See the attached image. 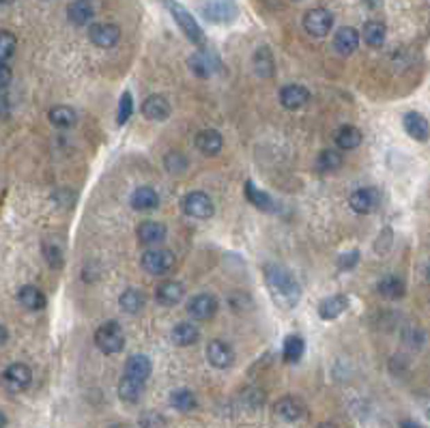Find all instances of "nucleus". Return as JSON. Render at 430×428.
Here are the masks:
<instances>
[{
	"mask_svg": "<svg viewBox=\"0 0 430 428\" xmlns=\"http://www.w3.org/2000/svg\"><path fill=\"white\" fill-rule=\"evenodd\" d=\"M333 142L340 151H353L364 142V136H361V131L355 125H342L340 129L336 131Z\"/></svg>",
	"mask_w": 430,
	"mask_h": 428,
	"instance_id": "bb28decb",
	"label": "nucleus"
},
{
	"mask_svg": "<svg viewBox=\"0 0 430 428\" xmlns=\"http://www.w3.org/2000/svg\"><path fill=\"white\" fill-rule=\"evenodd\" d=\"M217 297L211 295V293H198V295H194L188 304V312L190 317L196 319V321H209L213 319L217 314Z\"/></svg>",
	"mask_w": 430,
	"mask_h": 428,
	"instance_id": "6e6552de",
	"label": "nucleus"
},
{
	"mask_svg": "<svg viewBox=\"0 0 430 428\" xmlns=\"http://www.w3.org/2000/svg\"><path fill=\"white\" fill-rule=\"evenodd\" d=\"M7 340H9V331L5 325H0V345H5Z\"/></svg>",
	"mask_w": 430,
	"mask_h": 428,
	"instance_id": "49530a36",
	"label": "nucleus"
},
{
	"mask_svg": "<svg viewBox=\"0 0 430 428\" xmlns=\"http://www.w3.org/2000/svg\"><path fill=\"white\" fill-rule=\"evenodd\" d=\"M198 338H200V329L194 323H190V321L174 325L172 331H170V340L176 347H190V345L198 343Z\"/></svg>",
	"mask_w": 430,
	"mask_h": 428,
	"instance_id": "cd10ccee",
	"label": "nucleus"
},
{
	"mask_svg": "<svg viewBox=\"0 0 430 428\" xmlns=\"http://www.w3.org/2000/svg\"><path fill=\"white\" fill-rule=\"evenodd\" d=\"M402 127L409 136L417 142L428 140V121L420 115V112H406L402 119Z\"/></svg>",
	"mask_w": 430,
	"mask_h": 428,
	"instance_id": "393cba45",
	"label": "nucleus"
},
{
	"mask_svg": "<svg viewBox=\"0 0 430 428\" xmlns=\"http://www.w3.org/2000/svg\"><path fill=\"white\" fill-rule=\"evenodd\" d=\"M207 359L209 364L224 370V368H231L235 364V351L229 343L224 340H211L207 345Z\"/></svg>",
	"mask_w": 430,
	"mask_h": 428,
	"instance_id": "ddd939ff",
	"label": "nucleus"
},
{
	"mask_svg": "<svg viewBox=\"0 0 430 428\" xmlns=\"http://www.w3.org/2000/svg\"><path fill=\"white\" fill-rule=\"evenodd\" d=\"M142 263V269L151 276H166L172 272L174 267V254L166 247H155V250H147L140 258Z\"/></svg>",
	"mask_w": 430,
	"mask_h": 428,
	"instance_id": "423d86ee",
	"label": "nucleus"
},
{
	"mask_svg": "<svg viewBox=\"0 0 430 428\" xmlns=\"http://www.w3.org/2000/svg\"><path fill=\"white\" fill-rule=\"evenodd\" d=\"M76 121H78V115H76V110L69 108V106H54L50 110V123L54 127L67 129V127H74Z\"/></svg>",
	"mask_w": 430,
	"mask_h": 428,
	"instance_id": "f704fd0d",
	"label": "nucleus"
},
{
	"mask_svg": "<svg viewBox=\"0 0 430 428\" xmlns=\"http://www.w3.org/2000/svg\"><path fill=\"white\" fill-rule=\"evenodd\" d=\"M347 308H349V297L338 293V295H331V297H327L319 304V317L323 321H333V319L340 317Z\"/></svg>",
	"mask_w": 430,
	"mask_h": 428,
	"instance_id": "a878e982",
	"label": "nucleus"
},
{
	"mask_svg": "<svg viewBox=\"0 0 430 428\" xmlns=\"http://www.w3.org/2000/svg\"><path fill=\"white\" fill-rule=\"evenodd\" d=\"M183 297H185L183 284L174 282V280H166L155 288V299L162 306H176V304L183 302Z\"/></svg>",
	"mask_w": 430,
	"mask_h": 428,
	"instance_id": "aec40b11",
	"label": "nucleus"
},
{
	"mask_svg": "<svg viewBox=\"0 0 430 428\" xmlns=\"http://www.w3.org/2000/svg\"><path fill=\"white\" fill-rule=\"evenodd\" d=\"M88 39L97 48H115L121 39V28L117 24H93L88 28Z\"/></svg>",
	"mask_w": 430,
	"mask_h": 428,
	"instance_id": "9d476101",
	"label": "nucleus"
},
{
	"mask_svg": "<svg viewBox=\"0 0 430 428\" xmlns=\"http://www.w3.org/2000/svg\"><path fill=\"white\" fill-rule=\"evenodd\" d=\"M276 415L284 422H297L304 418L306 413V407H304V402L295 396H284L276 402V407H274Z\"/></svg>",
	"mask_w": 430,
	"mask_h": 428,
	"instance_id": "6ab92c4d",
	"label": "nucleus"
},
{
	"mask_svg": "<svg viewBox=\"0 0 430 428\" xmlns=\"http://www.w3.org/2000/svg\"><path fill=\"white\" fill-rule=\"evenodd\" d=\"M364 3L370 7V9H377V7H381V3H383V0H364Z\"/></svg>",
	"mask_w": 430,
	"mask_h": 428,
	"instance_id": "de8ad7c7",
	"label": "nucleus"
},
{
	"mask_svg": "<svg viewBox=\"0 0 430 428\" xmlns=\"http://www.w3.org/2000/svg\"><path fill=\"white\" fill-rule=\"evenodd\" d=\"M310 101V91L301 84H286L280 91V104L286 110H299Z\"/></svg>",
	"mask_w": 430,
	"mask_h": 428,
	"instance_id": "f3484780",
	"label": "nucleus"
},
{
	"mask_svg": "<svg viewBox=\"0 0 430 428\" xmlns=\"http://www.w3.org/2000/svg\"><path fill=\"white\" fill-rule=\"evenodd\" d=\"M142 390H144L142 381H135V379L125 377V374L119 381V398L125 400V402H135L142 396Z\"/></svg>",
	"mask_w": 430,
	"mask_h": 428,
	"instance_id": "72a5a7b5",
	"label": "nucleus"
},
{
	"mask_svg": "<svg viewBox=\"0 0 430 428\" xmlns=\"http://www.w3.org/2000/svg\"><path fill=\"white\" fill-rule=\"evenodd\" d=\"M15 46H17V39L11 31H5L0 28V63H7L13 52H15Z\"/></svg>",
	"mask_w": 430,
	"mask_h": 428,
	"instance_id": "58836bf2",
	"label": "nucleus"
},
{
	"mask_svg": "<svg viewBox=\"0 0 430 428\" xmlns=\"http://www.w3.org/2000/svg\"><path fill=\"white\" fill-rule=\"evenodd\" d=\"M200 15L211 24H231L239 15V7L235 0H207L200 7Z\"/></svg>",
	"mask_w": 430,
	"mask_h": 428,
	"instance_id": "20e7f679",
	"label": "nucleus"
},
{
	"mask_svg": "<svg viewBox=\"0 0 430 428\" xmlns=\"http://www.w3.org/2000/svg\"><path fill=\"white\" fill-rule=\"evenodd\" d=\"M194 147L207 157H215L224 149V138L222 133L215 129H200L194 138Z\"/></svg>",
	"mask_w": 430,
	"mask_h": 428,
	"instance_id": "4468645a",
	"label": "nucleus"
},
{
	"mask_svg": "<svg viewBox=\"0 0 430 428\" xmlns=\"http://www.w3.org/2000/svg\"><path fill=\"white\" fill-rule=\"evenodd\" d=\"M93 17H95V7L90 0H74L69 9H67V19L74 26H86Z\"/></svg>",
	"mask_w": 430,
	"mask_h": 428,
	"instance_id": "b1692460",
	"label": "nucleus"
},
{
	"mask_svg": "<svg viewBox=\"0 0 430 428\" xmlns=\"http://www.w3.org/2000/svg\"><path fill=\"white\" fill-rule=\"evenodd\" d=\"M95 347L106 353V355H115L119 351H123L125 347V334L121 323L117 321H106L104 325L97 327L95 331Z\"/></svg>",
	"mask_w": 430,
	"mask_h": 428,
	"instance_id": "f03ea898",
	"label": "nucleus"
},
{
	"mask_svg": "<svg viewBox=\"0 0 430 428\" xmlns=\"http://www.w3.org/2000/svg\"><path fill=\"white\" fill-rule=\"evenodd\" d=\"M166 5L172 13L174 22L179 24V28L183 31V35L192 43H196V46H205V33H202V28L198 26V22L194 19V15L181 3H174V0H166Z\"/></svg>",
	"mask_w": 430,
	"mask_h": 428,
	"instance_id": "7ed1b4c3",
	"label": "nucleus"
},
{
	"mask_svg": "<svg viewBox=\"0 0 430 428\" xmlns=\"http://www.w3.org/2000/svg\"><path fill=\"white\" fill-rule=\"evenodd\" d=\"M164 164H166V170H168V172H183L185 166H188V160H185V155H183V153L170 151V153L166 155Z\"/></svg>",
	"mask_w": 430,
	"mask_h": 428,
	"instance_id": "79ce46f5",
	"label": "nucleus"
},
{
	"mask_svg": "<svg viewBox=\"0 0 430 428\" xmlns=\"http://www.w3.org/2000/svg\"><path fill=\"white\" fill-rule=\"evenodd\" d=\"M359 39L361 37L353 26H342V28H338L336 35H333V48H336L338 54L351 56L359 48Z\"/></svg>",
	"mask_w": 430,
	"mask_h": 428,
	"instance_id": "a211bd4d",
	"label": "nucleus"
},
{
	"mask_svg": "<svg viewBox=\"0 0 430 428\" xmlns=\"http://www.w3.org/2000/svg\"><path fill=\"white\" fill-rule=\"evenodd\" d=\"M170 101L162 95H151L142 101V117L147 121H166L170 117Z\"/></svg>",
	"mask_w": 430,
	"mask_h": 428,
	"instance_id": "dca6fc26",
	"label": "nucleus"
},
{
	"mask_svg": "<svg viewBox=\"0 0 430 428\" xmlns=\"http://www.w3.org/2000/svg\"><path fill=\"white\" fill-rule=\"evenodd\" d=\"M190 69L198 78H209L220 72V58L209 50H198L190 56Z\"/></svg>",
	"mask_w": 430,
	"mask_h": 428,
	"instance_id": "f8f14e48",
	"label": "nucleus"
},
{
	"mask_svg": "<svg viewBox=\"0 0 430 428\" xmlns=\"http://www.w3.org/2000/svg\"><path fill=\"white\" fill-rule=\"evenodd\" d=\"M170 404L176 411L188 413V411L196 409V396L190 390H185V388H179V390H174L170 394Z\"/></svg>",
	"mask_w": 430,
	"mask_h": 428,
	"instance_id": "4c0bfd02",
	"label": "nucleus"
},
{
	"mask_svg": "<svg viewBox=\"0 0 430 428\" xmlns=\"http://www.w3.org/2000/svg\"><path fill=\"white\" fill-rule=\"evenodd\" d=\"M43 258L48 261V265L52 269H60L63 267V252H60V247L54 245V243H43Z\"/></svg>",
	"mask_w": 430,
	"mask_h": 428,
	"instance_id": "a19ab883",
	"label": "nucleus"
},
{
	"mask_svg": "<svg viewBox=\"0 0 430 428\" xmlns=\"http://www.w3.org/2000/svg\"><path fill=\"white\" fill-rule=\"evenodd\" d=\"M181 209H183L185 215L196 217V220H209L215 213V205H213L211 196L200 190L188 192L183 200H181Z\"/></svg>",
	"mask_w": 430,
	"mask_h": 428,
	"instance_id": "39448f33",
	"label": "nucleus"
},
{
	"mask_svg": "<svg viewBox=\"0 0 430 428\" xmlns=\"http://www.w3.org/2000/svg\"><path fill=\"white\" fill-rule=\"evenodd\" d=\"M135 233H138V239H140L142 245H160L166 239L168 229H166V224H162V222L144 220V222H140V227L135 229Z\"/></svg>",
	"mask_w": 430,
	"mask_h": 428,
	"instance_id": "2eb2a0df",
	"label": "nucleus"
},
{
	"mask_svg": "<svg viewBox=\"0 0 430 428\" xmlns=\"http://www.w3.org/2000/svg\"><path fill=\"white\" fill-rule=\"evenodd\" d=\"M147 304V297H144V293L138 290V288H127L121 293V297H119V306L123 312L127 314H138Z\"/></svg>",
	"mask_w": 430,
	"mask_h": 428,
	"instance_id": "c756f323",
	"label": "nucleus"
},
{
	"mask_svg": "<svg viewBox=\"0 0 430 428\" xmlns=\"http://www.w3.org/2000/svg\"><path fill=\"white\" fill-rule=\"evenodd\" d=\"M386 24H383V22H379V19H370V22H366L364 24V31H361V35L359 37H364V41H366V46H370V48H381L383 43H386Z\"/></svg>",
	"mask_w": 430,
	"mask_h": 428,
	"instance_id": "7c9ffc66",
	"label": "nucleus"
},
{
	"mask_svg": "<svg viewBox=\"0 0 430 428\" xmlns=\"http://www.w3.org/2000/svg\"><path fill=\"white\" fill-rule=\"evenodd\" d=\"M306 353V343L301 336H288L284 340V349H282V357L286 364H297L299 359Z\"/></svg>",
	"mask_w": 430,
	"mask_h": 428,
	"instance_id": "2f4dec72",
	"label": "nucleus"
},
{
	"mask_svg": "<svg viewBox=\"0 0 430 428\" xmlns=\"http://www.w3.org/2000/svg\"><path fill=\"white\" fill-rule=\"evenodd\" d=\"M151 370H153V364L151 359L142 353H135V355H129L127 362H125V377H131L135 381H147L151 377Z\"/></svg>",
	"mask_w": 430,
	"mask_h": 428,
	"instance_id": "5701e85b",
	"label": "nucleus"
},
{
	"mask_svg": "<svg viewBox=\"0 0 430 428\" xmlns=\"http://www.w3.org/2000/svg\"><path fill=\"white\" fill-rule=\"evenodd\" d=\"M357 263H359V250H349L338 258V267H340L342 272H351V269L357 267Z\"/></svg>",
	"mask_w": 430,
	"mask_h": 428,
	"instance_id": "37998d69",
	"label": "nucleus"
},
{
	"mask_svg": "<svg viewBox=\"0 0 430 428\" xmlns=\"http://www.w3.org/2000/svg\"><path fill=\"white\" fill-rule=\"evenodd\" d=\"M276 72V65H274V56H271L269 48H258L254 54V74L261 78H271Z\"/></svg>",
	"mask_w": 430,
	"mask_h": 428,
	"instance_id": "c9c22d12",
	"label": "nucleus"
},
{
	"mask_svg": "<svg viewBox=\"0 0 430 428\" xmlns=\"http://www.w3.org/2000/svg\"><path fill=\"white\" fill-rule=\"evenodd\" d=\"M133 115V97L131 93H123L121 99H119V110H117V123L119 125H125Z\"/></svg>",
	"mask_w": 430,
	"mask_h": 428,
	"instance_id": "ea45409f",
	"label": "nucleus"
},
{
	"mask_svg": "<svg viewBox=\"0 0 430 428\" xmlns=\"http://www.w3.org/2000/svg\"><path fill=\"white\" fill-rule=\"evenodd\" d=\"M316 428H338L336 424H331V422H323V424H319Z\"/></svg>",
	"mask_w": 430,
	"mask_h": 428,
	"instance_id": "8fccbe9b",
	"label": "nucleus"
},
{
	"mask_svg": "<svg viewBox=\"0 0 430 428\" xmlns=\"http://www.w3.org/2000/svg\"><path fill=\"white\" fill-rule=\"evenodd\" d=\"M400 428H424V426H420V424L413 422V420H402V422H400Z\"/></svg>",
	"mask_w": 430,
	"mask_h": 428,
	"instance_id": "a18cd8bd",
	"label": "nucleus"
},
{
	"mask_svg": "<svg viewBox=\"0 0 430 428\" xmlns=\"http://www.w3.org/2000/svg\"><path fill=\"white\" fill-rule=\"evenodd\" d=\"M5 426H7V415L0 411V428H5Z\"/></svg>",
	"mask_w": 430,
	"mask_h": 428,
	"instance_id": "09e8293b",
	"label": "nucleus"
},
{
	"mask_svg": "<svg viewBox=\"0 0 430 428\" xmlns=\"http://www.w3.org/2000/svg\"><path fill=\"white\" fill-rule=\"evenodd\" d=\"M342 166V153L336 151V149H325L319 153V157H316V170L319 172H336L340 170Z\"/></svg>",
	"mask_w": 430,
	"mask_h": 428,
	"instance_id": "473e14b6",
	"label": "nucleus"
},
{
	"mask_svg": "<svg viewBox=\"0 0 430 428\" xmlns=\"http://www.w3.org/2000/svg\"><path fill=\"white\" fill-rule=\"evenodd\" d=\"M331 26H333V15L323 7L310 9L304 15V28L312 37H327Z\"/></svg>",
	"mask_w": 430,
	"mask_h": 428,
	"instance_id": "0eeeda50",
	"label": "nucleus"
},
{
	"mask_svg": "<svg viewBox=\"0 0 430 428\" xmlns=\"http://www.w3.org/2000/svg\"><path fill=\"white\" fill-rule=\"evenodd\" d=\"M379 192L372 188H359L349 196V207L359 213V215H368L379 207Z\"/></svg>",
	"mask_w": 430,
	"mask_h": 428,
	"instance_id": "9b49d317",
	"label": "nucleus"
},
{
	"mask_svg": "<svg viewBox=\"0 0 430 428\" xmlns=\"http://www.w3.org/2000/svg\"><path fill=\"white\" fill-rule=\"evenodd\" d=\"M265 284H267V290H269L271 299H274V304L284 310L295 308L301 299V286L297 278L282 265L265 267Z\"/></svg>",
	"mask_w": 430,
	"mask_h": 428,
	"instance_id": "f257e3e1",
	"label": "nucleus"
},
{
	"mask_svg": "<svg viewBox=\"0 0 430 428\" xmlns=\"http://www.w3.org/2000/svg\"><path fill=\"white\" fill-rule=\"evenodd\" d=\"M13 80V74H11V67L7 63H0V88H7Z\"/></svg>",
	"mask_w": 430,
	"mask_h": 428,
	"instance_id": "c03bdc74",
	"label": "nucleus"
},
{
	"mask_svg": "<svg viewBox=\"0 0 430 428\" xmlns=\"http://www.w3.org/2000/svg\"><path fill=\"white\" fill-rule=\"evenodd\" d=\"M131 209L133 211H140V213H147V211H153L157 209V205H160V196H157V192L149 186H142L138 190H133L131 198Z\"/></svg>",
	"mask_w": 430,
	"mask_h": 428,
	"instance_id": "412c9836",
	"label": "nucleus"
},
{
	"mask_svg": "<svg viewBox=\"0 0 430 428\" xmlns=\"http://www.w3.org/2000/svg\"><path fill=\"white\" fill-rule=\"evenodd\" d=\"M379 293L386 299H400V297H404V293H406V288H404V282L400 280V278H396V276H388V278H383L381 282H379Z\"/></svg>",
	"mask_w": 430,
	"mask_h": 428,
	"instance_id": "e433bc0d",
	"label": "nucleus"
},
{
	"mask_svg": "<svg viewBox=\"0 0 430 428\" xmlns=\"http://www.w3.org/2000/svg\"><path fill=\"white\" fill-rule=\"evenodd\" d=\"M245 198L250 200V205H254L256 209H261V211H265V213H276L278 211V202L271 198L267 192H263V190H258L256 186H254V181H245Z\"/></svg>",
	"mask_w": 430,
	"mask_h": 428,
	"instance_id": "4be33fe9",
	"label": "nucleus"
},
{
	"mask_svg": "<svg viewBox=\"0 0 430 428\" xmlns=\"http://www.w3.org/2000/svg\"><path fill=\"white\" fill-rule=\"evenodd\" d=\"M15 0H0V5H13Z\"/></svg>",
	"mask_w": 430,
	"mask_h": 428,
	"instance_id": "3c124183",
	"label": "nucleus"
},
{
	"mask_svg": "<svg viewBox=\"0 0 430 428\" xmlns=\"http://www.w3.org/2000/svg\"><path fill=\"white\" fill-rule=\"evenodd\" d=\"M17 302L24 306L26 310H43L45 304H48V299H45L43 293L33 286V284H26V286H22L17 290Z\"/></svg>",
	"mask_w": 430,
	"mask_h": 428,
	"instance_id": "c85d7f7f",
	"label": "nucleus"
},
{
	"mask_svg": "<svg viewBox=\"0 0 430 428\" xmlns=\"http://www.w3.org/2000/svg\"><path fill=\"white\" fill-rule=\"evenodd\" d=\"M31 381H33V370L26 366V364H11L5 368L3 372V383L7 386V390L11 392H22V390H26L31 386Z\"/></svg>",
	"mask_w": 430,
	"mask_h": 428,
	"instance_id": "1a4fd4ad",
	"label": "nucleus"
}]
</instances>
